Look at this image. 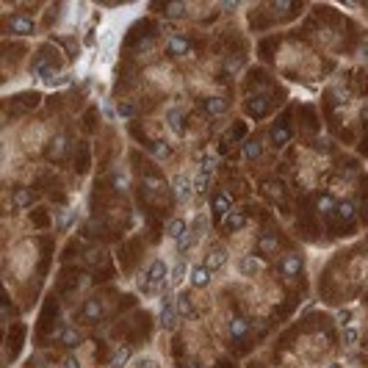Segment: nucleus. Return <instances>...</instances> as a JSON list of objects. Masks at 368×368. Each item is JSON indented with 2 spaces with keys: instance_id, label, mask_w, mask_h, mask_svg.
I'll return each mask as SVG.
<instances>
[{
  "instance_id": "bb28decb",
  "label": "nucleus",
  "mask_w": 368,
  "mask_h": 368,
  "mask_svg": "<svg viewBox=\"0 0 368 368\" xmlns=\"http://www.w3.org/2000/svg\"><path fill=\"white\" fill-rule=\"evenodd\" d=\"M169 155H172V150H169V144H164V141H158V144H155V158H158V161H169Z\"/></svg>"
},
{
  "instance_id": "c9c22d12",
  "label": "nucleus",
  "mask_w": 368,
  "mask_h": 368,
  "mask_svg": "<svg viewBox=\"0 0 368 368\" xmlns=\"http://www.w3.org/2000/svg\"><path fill=\"white\" fill-rule=\"evenodd\" d=\"M103 117H105V119H114V117H117V111H114L111 103H103Z\"/></svg>"
},
{
  "instance_id": "2f4dec72",
  "label": "nucleus",
  "mask_w": 368,
  "mask_h": 368,
  "mask_svg": "<svg viewBox=\"0 0 368 368\" xmlns=\"http://www.w3.org/2000/svg\"><path fill=\"white\" fill-rule=\"evenodd\" d=\"M352 319H354V313L349 310V307H343V310H338V324H343V327H346V324H349V321H352Z\"/></svg>"
},
{
  "instance_id": "dca6fc26",
  "label": "nucleus",
  "mask_w": 368,
  "mask_h": 368,
  "mask_svg": "<svg viewBox=\"0 0 368 368\" xmlns=\"http://www.w3.org/2000/svg\"><path fill=\"white\" fill-rule=\"evenodd\" d=\"M205 111H208L210 117H222V114L227 111V100H222V97H210V100H205Z\"/></svg>"
},
{
  "instance_id": "20e7f679",
  "label": "nucleus",
  "mask_w": 368,
  "mask_h": 368,
  "mask_svg": "<svg viewBox=\"0 0 368 368\" xmlns=\"http://www.w3.org/2000/svg\"><path fill=\"white\" fill-rule=\"evenodd\" d=\"M188 280H191L194 288H208L210 280H213V271H210L205 263H197V266H191V271H188Z\"/></svg>"
},
{
  "instance_id": "412c9836",
  "label": "nucleus",
  "mask_w": 368,
  "mask_h": 368,
  "mask_svg": "<svg viewBox=\"0 0 368 368\" xmlns=\"http://www.w3.org/2000/svg\"><path fill=\"white\" fill-rule=\"evenodd\" d=\"M213 169H216V155L213 153H205L200 158V172L202 174H213Z\"/></svg>"
},
{
  "instance_id": "39448f33",
  "label": "nucleus",
  "mask_w": 368,
  "mask_h": 368,
  "mask_svg": "<svg viewBox=\"0 0 368 368\" xmlns=\"http://www.w3.org/2000/svg\"><path fill=\"white\" fill-rule=\"evenodd\" d=\"M208 213H194L191 216V222H188V236H191V241H200L202 236H205V233H208Z\"/></svg>"
},
{
  "instance_id": "37998d69",
  "label": "nucleus",
  "mask_w": 368,
  "mask_h": 368,
  "mask_svg": "<svg viewBox=\"0 0 368 368\" xmlns=\"http://www.w3.org/2000/svg\"><path fill=\"white\" fill-rule=\"evenodd\" d=\"M191 368H202V366H197V363H194V366H191Z\"/></svg>"
},
{
  "instance_id": "9d476101",
  "label": "nucleus",
  "mask_w": 368,
  "mask_h": 368,
  "mask_svg": "<svg viewBox=\"0 0 368 368\" xmlns=\"http://www.w3.org/2000/svg\"><path fill=\"white\" fill-rule=\"evenodd\" d=\"M174 307H177V316H183V319H197V310H194V305H191V299H188L186 293H177V296H174Z\"/></svg>"
},
{
  "instance_id": "79ce46f5",
  "label": "nucleus",
  "mask_w": 368,
  "mask_h": 368,
  "mask_svg": "<svg viewBox=\"0 0 368 368\" xmlns=\"http://www.w3.org/2000/svg\"><path fill=\"white\" fill-rule=\"evenodd\" d=\"M327 368H340V366H338V363H332V366H327Z\"/></svg>"
},
{
  "instance_id": "ddd939ff",
  "label": "nucleus",
  "mask_w": 368,
  "mask_h": 368,
  "mask_svg": "<svg viewBox=\"0 0 368 368\" xmlns=\"http://www.w3.org/2000/svg\"><path fill=\"white\" fill-rule=\"evenodd\" d=\"M166 125H169V130H172V133L183 136V133H186V127H183V111L169 108V111H166Z\"/></svg>"
},
{
  "instance_id": "a19ab883",
  "label": "nucleus",
  "mask_w": 368,
  "mask_h": 368,
  "mask_svg": "<svg viewBox=\"0 0 368 368\" xmlns=\"http://www.w3.org/2000/svg\"><path fill=\"white\" fill-rule=\"evenodd\" d=\"M363 119H366V122H368V108H366V111H363Z\"/></svg>"
},
{
  "instance_id": "7c9ffc66",
  "label": "nucleus",
  "mask_w": 368,
  "mask_h": 368,
  "mask_svg": "<svg viewBox=\"0 0 368 368\" xmlns=\"http://www.w3.org/2000/svg\"><path fill=\"white\" fill-rule=\"evenodd\" d=\"M72 83V78L70 75H61V78H53L50 83H44V86H50V89H56V86H70Z\"/></svg>"
},
{
  "instance_id": "9b49d317",
  "label": "nucleus",
  "mask_w": 368,
  "mask_h": 368,
  "mask_svg": "<svg viewBox=\"0 0 368 368\" xmlns=\"http://www.w3.org/2000/svg\"><path fill=\"white\" fill-rule=\"evenodd\" d=\"M280 271H283V277H296L299 271H302V257H299V255H288L283 260V266H280Z\"/></svg>"
},
{
  "instance_id": "72a5a7b5",
  "label": "nucleus",
  "mask_w": 368,
  "mask_h": 368,
  "mask_svg": "<svg viewBox=\"0 0 368 368\" xmlns=\"http://www.w3.org/2000/svg\"><path fill=\"white\" fill-rule=\"evenodd\" d=\"M133 114H136V105H130V103L119 105V117H133Z\"/></svg>"
},
{
  "instance_id": "423d86ee",
  "label": "nucleus",
  "mask_w": 368,
  "mask_h": 368,
  "mask_svg": "<svg viewBox=\"0 0 368 368\" xmlns=\"http://www.w3.org/2000/svg\"><path fill=\"white\" fill-rule=\"evenodd\" d=\"M227 249H224V246H213V249L208 252V257H205V260H202V263L208 266L210 271H222L224 266H227Z\"/></svg>"
},
{
  "instance_id": "393cba45",
  "label": "nucleus",
  "mask_w": 368,
  "mask_h": 368,
  "mask_svg": "<svg viewBox=\"0 0 368 368\" xmlns=\"http://www.w3.org/2000/svg\"><path fill=\"white\" fill-rule=\"evenodd\" d=\"M133 368H161V363L155 357H139V360L133 363Z\"/></svg>"
},
{
  "instance_id": "f8f14e48",
  "label": "nucleus",
  "mask_w": 368,
  "mask_h": 368,
  "mask_svg": "<svg viewBox=\"0 0 368 368\" xmlns=\"http://www.w3.org/2000/svg\"><path fill=\"white\" fill-rule=\"evenodd\" d=\"M83 316L89 321H100L105 316V307H103V302H100V299H89V302H86L83 305Z\"/></svg>"
},
{
  "instance_id": "4be33fe9",
  "label": "nucleus",
  "mask_w": 368,
  "mask_h": 368,
  "mask_svg": "<svg viewBox=\"0 0 368 368\" xmlns=\"http://www.w3.org/2000/svg\"><path fill=\"white\" fill-rule=\"evenodd\" d=\"M343 343H346L349 349L357 346V343H360V332H357L354 327H346V329H343Z\"/></svg>"
},
{
  "instance_id": "473e14b6",
  "label": "nucleus",
  "mask_w": 368,
  "mask_h": 368,
  "mask_svg": "<svg viewBox=\"0 0 368 368\" xmlns=\"http://www.w3.org/2000/svg\"><path fill=\"white\" fill-rule=\"evenodd\" d=\"M260 246H263V249H277V238H274V236H263V238H260Z\"/></svg>"
},
{
  "instance_id": "f704fd0d",
  "label": "nucleus",
  "mask_w": 368,
  "mask_h": 368,
  "mask_svg": "<svg viewBox=\"0 0 368 368\" xmlns=\"http://www.w3.org/2000/svg\"><path fill=\"white\" fill-rule=\"evenodd\" d=\"M249 108H252V114H263L266 100H249Z\"/></svg>"
},
{
  "instance_id": "a878e982",
  "label": "nucleus",
  "mask_w": 368,
  "mask_h": 368,
  "mask_svg": "<svg viewBox=\"0 0 368 368\" xmlns=\"http://www.w3.org/2000/svg\"><path fill=\"white\" fill-rule=\"evenodd\" d=\"M319 210H321V213H332V210H335V200H332V197H319Z\"/></svg>"
},
{
  "instance_id": "6e6552de",
  "label": "nucleus",
  "mask_w": 368,
  "mask_h": 368,
  "mask_svg": "<svg viewBox=\"0 0 368 368\" xmlns=\"http://www.w3.org/2000/svg\"><path fill=\"white\" fill-rule=\"evenodd\" d=\"M166 236L172 238V241H183V238L188 236V219H183V216H174L172 222L166 224Z\"/></svg>"
},
{
  "instance_id": "f257e3e1",
  "label": "nucleus",
  "mask_w": 368,
  "mask_h": 368,
  "mask_svg": "<svg viewBox=\"0 0 368 368\" xmlns=\"http://www.w3.org/2000/svg\"><path fill=\"white\" fill-rule=\"evenodd\" d=\"M177 324V307H174V293L169 288L166 293H161V310H158V327L161 329H174Z\"/></svg>"
},
{
  "instance_id": "5701e85b",
  "label": "nucleus",
  "mask_w": 368,
  "mask_h": 368,
  "mask_svg": "<svg viewBox=\"0 0 368 368\" xmlns=\"http://www.w3.org/2000/svg\"><path fill=\"white\" fill-rule=\"evenodd\" d=\"M338 213H340V219H352V216H354V202L352 200H340Z\"/></svg>"
},
{
  "instance_id": "0eeeda50",
  "label": "nucleus",
  "mask_w": 368,
  "mask_h": 368,
  "mask_svg": "<svg viewBox=\"0 0 368 368\" xmlns=\"http://www.w3.org/2000/svg\"><path fill=\"white\" fill-rule=\"evenodd\" d=\"M188 271H191V266H188L186 260H177V266H172V271H169V288H172V291H177V288L186 283Z\"/></svg>"
},
{
  "instance_id": "1a4fd4ad",
  "label": "nucleus",
  "mask_w": 368,
  "mask_h": 368,
  "mask_svg": "<svg viewBox=\"0 0 368 368\" xmlns=\"http://www.w3.org/2000/svg\"><path fill=\"white\" fill-rule=\"evenodd\" d=\"M260 269H263V263H260L257 257H252V255H246V257L238 260V274H241V277H255V274H260Z\"/></svg>"
},
{
  "instance_id": "7ed1b4c3",
  "label": "nucleus",
  "mask_w": 368,
  "mask_h": 368,
  "mask_svg": "<svg viewBox=\"0 0 368 368\" xmlns=\"http://www.w3.org/2000/svg\"><path fill=\"white\" fill-rule=\"evenodd\" d=\"M172 191H174V197H177V202H191V197H194V180H191L186 172L174 174L172 177Z\"/></svg>"
},
{
  "instance_id": "f03ea898",
  "label": "nucleus",
  "mask_w": 368,
  "mask_h": 368,
  "mask_svg": "<svg viewBox=\"0 0 368 368\" xmlns=\"http://www.w3.org/2000/svg\"><path fill=\"white\" fill-rule=\"evenodd\" d=\"M230 213H233V197L227 191H216L213 200H210V216L216 222H224Z\"/></svg>"
},
{
  "instance_id": "e433bc0d",
  "label": "nucleus",
  "mask_w": 368,
  "mask_h": 368,
  "mask_svg": "<svg viewBox=\"0 0 368 368\" xmlns=\"http://www.w3.org/2000/svg\"><path fill=\"white\" fill-rule=\"evenodd\" d=\"M64 368H81V360H78L75 354H70V357L64 360Z\"/></svg>"
},
{
  "instance_id": "4c0bfd02",
  "label": "nucleus",
  "mask_w": 368,
  "mask_h": 368,
  "mask_svg": "<svg viewBox=\"0 0 368 368\" xmlns=\"http://www.w3.org/2000/svg\"><path fill=\"white\" fill-rule=\"evenodd\" d=\"M335 100H338V103H346V100H349L346 89H335Z\"/></svg>"
},
{
  "instance_id": "58836bf2",
  "label": "nucleus",
  "mask_w": 368,
  "mask_h": 368,
  "mask_svg": "<svg viewBox=\"0 0 368 368\" xmlns=\"http://www.w3.org/2000/svg\"><path fill=\"white\" fill-rule=\"evenodd\" d=\"M274 144H277V147L285 144V133L283 130H274Z\"/></svg>"
},
{
  "instance_id": "ea45409f",
  "label": "nucleus",
  "mask_w": 368,
  "mask_h": 368,
  "mask_svg": "<svg viewBox=\"0 0 368 368\" xmlns=\"http://www.w3.org/2000/svg\"><path fill=\"white\" fill-rule=\"evenodd\" d=\"M147 186H150V188H155V191H158V188H164V186H161V180H153V177H147Z\"/></svg>"
},
{
  "instance_id": "a211bd4d",
  "label": "nucleus",
  "mask_w": 368,
  "mask_h": 368,
  "mask_svg": "<svg viewBox=\"0 0 368 368\" xmlns=\"http://www.w3.org/2000/svg\"><path fill=\"white\" fill-rule=\"evenodd\" d=\"M246 329H249V321L241 319V316L230 321V335H233V338H244V335H246Z\"/></svg>"
},
{
  "instance_id": "b1692460",
  "label": "nucleus",
  "mask_w": 368,
  "mask_h": 368,
  "mask_svg": "<svg viewBox=\"0 0 368 368\" xmlns=\"http://www.w3.org/2000/svg\"><path fill=\"white\" fill-rule=\"evenodd\" d=\"M244 155L249 161H255L257 155H260V141H246V144H244Z\"/></svg>"
},
{
  "instance_id": "2eb2a0df",
  "label": "nucleus",
  "mask_w": 368,
  "mask_h": 368,
  "mask_svg": "<svg viewBox=\"0 0 368 368\" xmlns=\"http://www.w3.org/2000/svg\"><path fill=\"white\" fill-rule=\"evenodd\" d=\"M188 50H191L188 39H183V36H172V39H169V53H172V56H186Z\"/></svg>"
},
{
  "instance_id": "aec40b11",
  "label": "nucleus",
  "mask_w": 368,
  "mask_h": 368,
  "mask_svg": "<svg viewBox=\"0 0 368 368\" xmlns=\"http://www.w3.org/2000/svg\"><path fill=\"white\" fill-rule=\"evenodd\" d=\"M241 227H244V216L233 210V213H230L227 219H224V230H227V233H238Z\"/></svg>"
},
{
  "instance_id": "c85d7f7f",
  "label": "nucleus",
  "mask_w": 368,
  "mask_h": 368,
  "mask_svg": "<svg viewBox=\"0 0 368 368\" xmlns=\"http://www.w3.org/2000/svg\"><path fill=\"white\" fill-rule=\"evenodd\" d=\"M183 14H186V6H183V3H172V6L166 8V17H172V20L174 17H183Z\"/></svg>"
},
{
  "instance_id": "cd10ccee",
  "label": "nucleus",
  "mask_w": 368,
  "mask_h": 368,
  "mask_svg": "<svg viewBox=\"0 0 368 368\" xmlns=\"http://www.w3.org/2000/svg\"><path fill=\"white\" fill-rule=\"evenodd\" d=\"M61 340H64V343H70V346H75V343H81V335H78L75 329H64Z\"/></svg>"
},
{
  "instance_id": "c756f323",
  "label": "nucleus",
  "mask_w": 368,
  "mask_h": 368,
  "mask_svg": "<svg viewBox=\"0 0 368 368\" xmlns=\"http://www.w3.org/2000/svg\"><path fill=\"white\" fill-rule=\"evenodd\" d=\"M14 202L22 208V205H31V202H34V197H31V191H17V194H14Z\"/></svg>"
},
{
  "instance_id": "f3484780",
  "label": "nucleus",
  "mask_w": 368,
  "mask_h": 368,
  "mask_svg": "<svg viewBox=\"0 0 368 368\" xmlns=\"http://www.w3.org/2000/svg\"><path fill=\"white\" fill-rule=\"evenodd\" d=\"M11 31H17V34H25V36H31L36 31V25H34V20L31 17H17L14 22H11Z\"/></svg>"
},
{
  "instance_id": "4468645a",
  "label": "nucleus",
  "mask_w": 368,
  "mask_h": 368,
  "mask_svg": "<svg viewBox=\"0 0 368 368\" xmlns=\"http://www.w3.org/2000/svg\"><path fill=\"white\" fill-rule=\"evenodd\" d=\"M130 357H133V349L130 346L117 349V352H114V357H111V363H108V368H125L127 363H130Z\"/></svg>"
},
{
  "instance_id": "6ab92c4d",
  "label": "nucleus",
  "mask_w": 368,
  "mask_h": 368,
  "mask_svg": "<svg viewBox=\"0 0 368 368\" xmlns=\"http://www.w3.org/2000/svg\"><path fill=\"white\" fill-rule=\"evenodd\" d=\"M208 188H210V174H197V177H194V194L197 197H205V194H208Z\"/></svg>"
}]
</instances>
